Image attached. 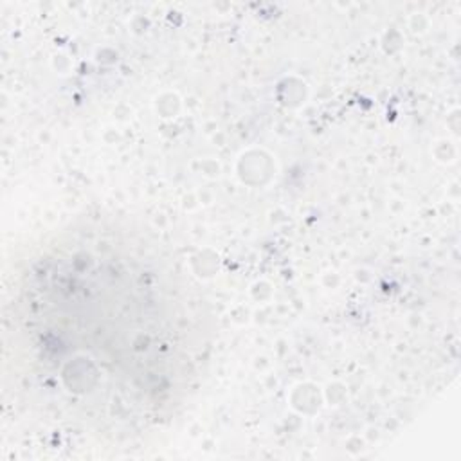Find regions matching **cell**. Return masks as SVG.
I'll list each match as a JSON object with an SVG mask.
<instances>
[{"mask_svg":"<svg viewBox=\"0 0 461 461\" xmlns=\"http://www.w3.org/2000/svg\"><path fill=\"white\" fill-rule=\"evenodd\" d=\"M7 346L40 412L92 432H131L173 412L211 346L203 297L146 225L81 216L16 279Z\"/></svg>","mask_w":461,"mask_h":461,"instance_id":"1","label":"cell"}]
</instances>
